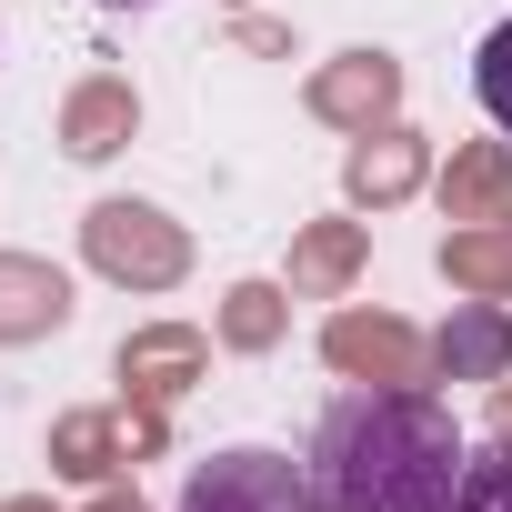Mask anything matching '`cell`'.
<instances>
[{"label": "cell", "instance_id": "cell-12", "mask_svg": "<svg viewBox=\"0 0 512 512\" xmlns=\"http://www.w3.org/2000/svg\"><path fill=\"white\" fill-rule=\"evenodd\" d=\"M442 272H452L472 302H502V292H512V221H452Z\"/></svg>", "mask_w": 512, "mask_h": 512}, {"label": "cell", "instance_id": "cell-19", "mask_svg": "<svg viewBox=\"0 0 512 512\" xmlns=\"http://www.w3.org/2000/svg\"><path fill=\"white\" fill-rule=\"evenodd\" d=\"M492 432L512 442V382H492Z\"/></svg>", "mask_w": 512, "mask_h": 512}, {"label": "cell", "instance_id": "cell-2", "mask_svg": "<svg viewBox=\"0 0 512 512\" xmlns=\"http://www.w3.org/2000/svg\"><path fill=\"white\" fill-rule=\"evenodd\" d=\"M81 251H91V272H111V282H131V292H171V282L191 272L181 221L151 211V201H101V211L81 221Z\"/></svg>", "mask_w": 512, "mask_h": 512}, {"label": "cell", "instance_id": "cell-7", "mask_svg": "<svg viewBox=\"0 0 512 512\" xmlns=\"http://www.w3.org/2000/svg\"><path fill=\"white\" fill-rule=\"evenodd\" d=\"M201 362H211V342H201L191 322H151V332L121 342V382H131V402H181V392L201 382Z\"/></svg>", "mask_w": 512, "mask_h": 512}, {"label": "cell", "instance_id": "cell-8", "mask_svg": "<svg viewBox=\"0 0 512 512\" xmlns=\"http://www.w3.org/2000/svg\"><path fill=\"white\" fill-rule=\"evenodd\" d=\"M71 322V282L41 251H0V342H41Z\"/></svg>", "mask_w": 512, "mask_h": 512}, {"label": "cell", "instance_id": "cell-3", "mask_svg": "<svg viewBox=\"0 0 512 512\" xmlns=\"http://www.w3.org/2000/svg\"><path fill=\"white\" fill-rule=\"evenodd\" d=\"M181 512H312V472H302L292 452L241 442V452H211V462L181 482Z\"/></svg>", "mask_w": 512, "mask_h": 512}, {"label": "cell", "instance_id": "cell-18", "mask_svg": "<svg viewBox=\"0 0 512 512\" xmlns=\"http://www.w3.org/2000/svg\"><path fill=\"white\" fill-rule=\"evenodd\" d=\"M161 442H171V422H161V402H131V412H121V452H131V462H151Z\"/></svg>", "mask_w": 512, "mask_h": 512}, {"label": "cell", "instance_id": "cell-16", "mask_svg": "<svg viewBox=\"0 0 512 512\" xmlns=\"http://www.w3.org/2000/svg\"><path fill=\"white\" fill-rule=\"evenodd\" d=\"M452 512H512V442L462 452V492H452Z\"/></svg>", "mask_w": 512, "mask_h": 512}, {"label": "cell", "instance_id": "cell-20", "mask_svg": "<svg viewBox=\"0 0 512 512\" xmlns=\"http://www.w3.org/2000/svg\"><path fill=\"white\" fill-rule=\"evenodd\" d=\"M91 512H141V502H131V492H101V502H91Z\"/></svg>", "mask_w": 512, "mask_h": 512}, {"label": "cell", "instance_id": "cell-21", "mask_svg": "<svg viewBox=\"0 0 512 512\" xmlns=\"http://www.w3.org/2000/svg\"><path fill=\"white\" fill-rule=\"evenodd\" d=\"M101 11H151V0H101Z\"/></svg>", "mask_w": 512, "mask_h": 512}, {"label": "cell", "instance_id": "cell-22", "mask_svg": "<svg viewBox=\"0 0 512 512\" xmlns=\"http://www.w3.org/2000/svg\"><path fill=\"white\" fill-rule=\"evenodd\" d=\"M11 512H51V502H11Z\"/></svg>", "mask_w": 512, "mask_h": 512}, {"label": "cell", "instance_id": "cell-14", "mask_svg": "<svg viewBox=\"0 0 512 512\" xmlns=\"http://www.w3.org/2000/svg\"><path fill=\"white\" fill-rule=\"evenodd\" d=\"M131 452H121V422L111 412H61L51 422V472H71V482H111Z\"/></svg>", "mask_w": 512, "mask_h": 512}, {"label": "cell", "instance_id": "cell-11", "mask_svg": "<svg viewBox=\"0 0 512 512\" xmlns=\"http://www.w3.org/2000/svg\"><path fill=\"white\" fill-rule=\"evenodd\" d=\"M502 201H512V151L502 141H462L452 171H442V211L452 221H502Z\"/></svg>", "mask_w": 512, "mask_h": 512}, {"label": "cell", "instance_id": "cell-13", "mask_svg": "<svg viewBox=\"0 0 512 512\" xmlns=\"http://www.w3.org/2000/svg\"><path fill=\"white\" fill-rule=\"evenodd\" d=\"M362 251H372V231H362V221H312V231L292 241V292H312V302H322V292H342V282L362 272Z\"/></svg>", "mask_w": 512, "mask_h": 512}, {"label": "cell", "instance_id": "cell-17", "mask_svg": "<svg viewBox=\"0 0 512 512\" xmlns=\"http://www.w3.org/2000/svg\"><path fill=\"white\" fill-rule=\"evenodd\" d=\"M472 91H482V111H492V121L512 131V21H502V31L482 41V61H472Z\"/></svg>", "mask_w": 512, "mask_h": 512}, {"label": "cell", "instance_id": "cell-1", "mask_svg": "<svg viewBox=\"0 0 512 512\" xmlns=\"http://www.w3.org/2000/svg\"><path fill=\"white\" fill-rule=\"evenodd\" d=\"M462 432L432 392L362 382L312 432V512H452Z\"/></svg>", "mask_w": 512, "mask_h": 512}, {"label": "cell", "instance_id": "cell-5", "mask_svg": "<svg viewBox=\"0 0 512 512\" xmlns=\"http://www.w3.org/2000/svg\"><path fill=\"white\" fill-rule=\"evenodd\" d=\"M402 111V61L392 51H342V61H322L312 71V121H332V131H382Z\"/></svg>", "mask_w": 512, "mask_h": 512}, {"label": "cell", "instance_id": "cell-4", "mask_svg": "<svg viewBox=\"0 0 512 512\" xmlns=\"http://www.w3.org/2000/svg\"><path fill=\"white\" fill-rule=\"evenodd\" d=\"M322 352H332V372L392 382V392H422V372H432V342H422L412 322H392V312H332Z\"/></svg>", "mask_w": 512, "mask_h": 512}, {"label": "cell", "instance_id": "cell-9", "mask_svg": "<svg viewBox=\"0 0 512 512\" xmlns=\"http://www.w3.org/2000/svg\"><path fill=\"white\" fill-rule=\"evenodd\" d=\"M432 372L442 382H502L512 372V312L502 302H462L442 322V342H432Z\"/></svg>", "mask_w": 512, "mask_h": 512}, {"label": "cell", "instance_id": "cell-15", "mask_svg": "<svg viewBox=\"0 0 512 512\" xmlns=\"http://www.w3.org/2000/svg\"><path fill=\"white\" fill-rule=\"evenodd\" d=\"M282 322H292L282 282H231V302H221V342H231V352H272Z\"/></svg>", "mask_w": 512, "mask_h": 512}, {"label": "cell", "instance_id": "cell-10", "mask_svg": "<svg viewBox=\"0 0 512 512\" xmlns=\"http://www.w3.org/2000/svg\"><path fill=\"white\" fill-rule=\"evenodd\" d=\"M131 131H141L131 81H81V91L61 101V151H71V161H111V151H131Z\"/></svg>", "mask_w": 512, "mask_h": 512}, {"label": "cell", "instance_id": "cell-6", "mask_svg": "<svg viewBox=\"0 0 512 512\" xmlns=\"http://www.w3.org/2000/svg\"><path fill=\"white\" fill-rule=\"evenodd\" d=\"M422 171H432L422 131L382 121V131H362V141H352V161H342V191H352L362 211H392V201H412V191H422Z\"/></svg>", "mask_w": 512, "mask_h": 512}]
</instances>
